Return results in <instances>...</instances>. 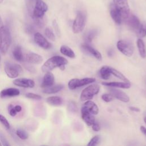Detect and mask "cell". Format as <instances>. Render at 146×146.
<instances>
[{"mask_svg": "<svg viewBox=\"0 0 146 146\" xmlns=\"http://www.w3.org/2000/svg\"><path fill=\"white\" fill-rule=\"evenodd\" d=\"M27 8L30 14L35 20L43 18L48 6L42 0H30Z\"/></svg>", "mask_w": 146, "mask_h": 146, "instance_id": "obj_1", "label": "cell"}, {"mask_svg": "<svg viewBox=\"0 0 146 146\" xmlns=\"http://www.w3.org/2000/svg\"><path fill=\"white\" fill-rule=\"evenodd\" d=\"M68 63V60L64 57L61 56H53L47 59L42 66V71L43 72L51 71L56 67H59L60 70H64L65 66Z\"/></svg>", "mask_w": 146, "mask_h": 146, "instance_id": "obj_2", "label": "cell"}, {"mask_svg": "<svg viewBox=\"0 0 146 146\" xmlns=\"http://www.w3.org/2000/svg\"><path fill=\"white\" fill-rule=\"evenodd\" d=\"M11 39L9 28L3 26L0 27V51L5 54L11 44Z\"/></svg>", "mask_w": 146, "mask_h": 146, "instance_id": "obj_3", "label": "cell"}, {"mask_svg": "<svg viewBox=\"0 0 146 146\" xmlns=\"http://www.w3.org/2000/svg\"><path fill=\"white\" fill-rule=\"evenodd\" d=\"M4 70L7 76L10 78H15L22 72L23 68L18 64L10 62H6L4 64Z\"/></svg>", "mask_w": 146, "mask_h": 146, "instance_id": "obj_4", "label": "cell"}, {"mask_svg": "<svg viewBox=\"0 0 146 146\" xmlns=\"http://www.w3.org/2000/svg\"><path fill=\"white\" fill-rule=\"evenodd\" d=\"M86 22V14L82 11L77 12L76 17L72 24V31L75 34L82 32Z\"/></svg>", "mask_w": 146, "mask_h": 146, "instance_id": "obj_5", "label": "cell"}, {"mask_svg": "<svg viewBox=\"0 0 146 146\" xmlns=\"http://www.w3.org/2000/svg\"><path fill=\"white\" fill-rule=\"evenodd\" d=\"M99 85L96 84L90 85L83 90L80 94V99L82 102L91 100L99 93Z\"/></svg>", "mask_w": 146, "mask_h": 146, "instance_id": "obj_6", "label": "cell"}, {"mask_svg": "<svg viewBox=\"0 0 146 146\" xmlns=\"http://www.w3.org/2000/svg\"><path fill=\"white\" fill-rule=\"evenodd\" d=\"M113 3L121 14L123 21H125L130 14L127 0H113Z\"/></svg>", "mask_w": 146, "mask_h": 146, "instance_id": "obj_7", "label": "cell"}, {"mask_svg": "<svg viewBox=\"0 0 146 146\" xmlns=\"http://www.w3.org/2000/svg\"><path fill=\"white\" fill-rule=\"evenodd\" d=\"M95 82L93 78H85L83 79H72L68 83V87L70 90H75L80 87Z\"/></svg>", "mask_w": 146, "mask_h": 146, "instance_id": "obj_8", "label": "cell"}, {"mask_svg": "<svg viewBox=\"0 0 146 146\" xmlns=\"http://www.w3.org/2000/svg\"><path fill=\"white\" fill-rule=\"evenodd\" d=\"M117 48L124 55L131 56L133 52L132 46L128 42L123 40H120L117 42Z\"/></svg>", "mask_w": 146, "mask_h": 146, "instance_id": "obj_9", "label": "cell"}, {"mask_svg": "<svg viewBox=\"0 0 146 146\" xmlns=\"http://www.w3.org/2000/svg\"><path fill=\"white\" fill-rule=\"evenodd\" d=\"M81 112H87L96 115L99 112V108L94 102L88 100L82 107Z\"/></svg>", "mask_w": 146, "mask_h": 146, "instance_id": "obj_10", "label": "cell"}, {"mask_svg": "<svg viewBox=\"0 0 146 146\" xmlns=\"http://www.w3.org/2000/svg\"><path fill=\"white\" fill-rule=\"evenodd\" d=\"M34 39L35 43L43 49L47 50L51 47V44L39 33L34 34Z\"/></svg>", "mask_w": 146, "mask_h": 146, "instance_id": "obj_11", "label": "cell"}, {"mask_svg": "<svg viewBox=\"0 0 146 146\" xmlns=\"http://www.w3.org/2000/svg\"><path fill=\"white\" fill-rule=\"evenodd\" d=\"M109 91L110 92V94L113 96V98H115L123 102L127 103L129 102V98L128 95L124 92L119 89L113 88H109Z\"/></svg>", "mask_w": 146, "mask_h": 146, "instance_id": "obj_12", "label": "cell"}, {"mask_svg": "<svg viewBox=\"0 0 146 146\" xmlns=\"http://www.w3.org/2000/svg\"><path fill=\"white\" fill-rule=\"evenodd\" d=\"M14 85L23 88H33L35 82L33 80L27 78H18L13 81Z\"/></svg>", "mask_w": 146, "mask_h": 146, "instance_id": "obj_13", "label": "cell"}, {"mask_svg": "<svg viewBox=\"0 0 146 146\" xmlns=\"http://www.w3.org/2000/svg\"><path fill=\"white\" fill-rule=\"evenodd\" d=\"M128 26L133 30L137 31L139 28L141 23L138 18L133 14H129L128 17L125 21Z\"/></svg>", "mask_w": 146, "mask_h": 146, "instance_id": "obj_14", "label": "cell"}, {"mask_svg": "<svg viewBox=\"0 0 146 146\" xmlns=\"http://www.w3.org/2000/svg\"><path fill=\"white\" fill-rule=\"evenodd\" d=\"M110 14L112 18L116 23L120 25L121 24L122 21H123L121 13L117 9V8L115 7L113 3L111 4L110 6Z\"/></svg>", "mask_w": 146, "mask_h": 146, "instance_id": "obj_15", "label": "cell"}, {"mask_svg": "<svg viewBox=\"0 0 146 146\" xmlns=\"http://www.w3.org/2000/svg\"><path fill=\"white\" fill-rule=\"evenodd\" d=\"M81 47L83 49V50H84L87 53L90 54L92 56L95 57L98 60H102V55L100 53V52L98 51L95 48L91 47V46L88 45L87 43H84V44H82Z\"/></svg>", "mask_w": 146, "mask_h": 146, "instance_id": "obj_16", "label": "cell"}, {"mask_svg": "<svg viewBox=\"0 0 146 146\" xmlns=\"http://www.w3.org/2000/svg\"><path fill=\"white\" fill-rule=\"evenodd\" d=\"M25 60L31 64H40L43 62V58L39 54L34 52H30L26 55Z\"/></svg>", "mask_w": 146, "mask_h": 146, "instance_id": "obj_17", "label": "cell"}, {"mask_svg": "<svg viewBox=\"0 0 146 146\" xmlns=\"http://www.w3.org/2000/svg\"><path fill=\"white\" fill-rule=\"evenodd\" d=\"M54 82L55 78L53 74L51 73V71H48L44 74L40 87L42 88H47L52 86Z\"/></svg>", "mask_w": 146, "mask_h": 146, "instance_id": "obj_18", "label": "cell"}, {"mask_svg": "<svg viewBox=\"0 0 146 146\" xmlns=\"http://www.w3.org/2000/svg\"><path fill=\"white\" fill-rule=\"evenodd\" d=\"M20 94V91L16 88H7L2 90L0 92L1 98L14 97L18 96Z\"/></svg>", "mask_w": 146, "mask_h": 146, "instance_id": "obj_19", "label": "cell"}, {"mask_svg": "<svg viewBox=\"0 0 146 146\" xmlns=\"http://www.w3.org/2000/svg\"><path fill=\"white\" fill-rule=\"evenodd\" d=\"M102 84L104 86L110 87H116V88H125V89L129 88L131 87V84L129 82H102Z\"/></svg>", "mask_w": 146, "mask_h": 146, "instance_id": "obj_20", "label": "cell"}, {"mask_svg": "<svg viewBox=\"0 0 146 146\" xmlns=\"http://www.w3.org/2000/svg\"><path fill=\"white\" fill-rule=\"evenodd\" d=\"M63 88H64V86L62 84H58L55 86L52 85L50 87L44 88V89L42 90V92L46 94H55L59 92L60 91L63 90Z\"/></svg>", "mask_w": 146, "mask_h": 146, "instance_id": "obj_21", "label": "cell"}, {"mask_svg": "<svg viewBox=\"0 0 146 146\" xmlns=\"http://www.w3.org/2000/svg\"><path fill=\"white\" fill-rule=\"evenodd\" d=\"M81 113L83 120L86 123L87 125L91 126L95 122L94 115L87 112H81Z\"/></svg>", "mask_w": 146, "mask_h": 146, "instance_id": "obj_22", "label": "cell"}, {"mask_svg": "<svg viewBox=\"0 0 146 146\" xmlns=\"http://www.w3.org/2000/svg\"><path fill=\"white\" fill-rule=\"evenodd\" d=\"M137 47L140 56L144 59L146 58V47L144 41L139 38L137 40Z\"/></svg>", "mask_w": 146, "mask_h": 146, "instance_id": "obj_23", "label": "cell"}, {"mask_svg": "<svg viewBox=\"0 0 146 146\" xmlns=\"http://www.w3.org/2000/svg\"><path fill=\"white\" fill-rule=\"evenodd\" d=\"M46 101L50 105L55 106H59L62 104L63 103V99L60 97L57 96L48 97L46 99Z\"/></svg>", "mask_w": 146, "mask_h": 146, "instance_id": "obj_24", "label": "cell"}, {"mask_svg": "<svg viewBox=\"0 0 146 146\" xmlns=\"http://www.w3.org/2000/svg\"><path fill=\"white\" fill-rule=\"evenodd\" d=\"M60 51L62 54L70 58H74L75 57V54L73 50L67 46H62L60 48Z\"/></svg>", "mask_w": 146, "mask_h": 146, "instance_id": "obj_25", "label": "cell"}, {"mask_svg": "<svg viewBox=\"0 0 146 146\" xmlns=\"http://www.w3.org/2000/svg\"><path fill=\"white\" fill-rule=\"evenodd\" d=\"M13 55L14 58L16 60L19 62L23 60V56L22 51V48L20 46H17L14 47L13 51Z\"/></svg>", "mask_w": 146, "mask_h": 146, "instance_id": "obj_26", "label": "cell"}, {"mask_svg": "<svg viewBox=\"0 0 146 146\" xmlns=\"http://www.w3.org/2000/svg\"><path fill=\"white\" fill-rule=\"evenodd\" d=\"M109 70H110L111 75H113V76H115V77L117 78L118 79L123 80V82H129L128 79L121 72H120L116 69L109 66Z\"/></svg>", "mask_w": 146, "mask_h": 146, "instance_id": "obj_27", "label": "cell"}, {"mask_svg": "<svg viewBox=\"0 0 146 146\" xmlns=\"http://www.w3.org/2000/svg\"><path fill=\"white\" fill-rule=\"evenodd\" d=\"M100 77L104 80H107L111 76V74L109 70V66H103L99 71Z\"/></svg>", "mask_w": 146, "mask_h": 146, "instance_id": "obj_28", "label": "cell"}, {"mask_svg": "<svg viewBox=\"0 0 146 146\" xmlns=\"http://www.w3.org/2000/svg\"><path fill=\"white\" fill-rule=\"evenodd\" d=\"M137 34L138 36L140 38H143L146 36V23H141L139 28L137 30Z\"/></svg>", "mask_w": 146, "mask_h": 146, "instance_id": "obj_29", "label": "cell"}, {"mask_svg": "<svg viewBox=\"0 0 146 146\" xmlns=\"http://www.w3.org/2000/svg\"><path fill=\"white\" fill-rule=\"evenodd\" d=\"M97 33H98V31L96 30H92L88 31L85 36V40L87 42H91L93 39L97 35Z\"/></svg>", "mask_w": 146, "mask_h": 146, "instance_id": "obj_30", "label": "cell"}, {"mask_svg": "<svg viewBox=\"0 0 146 146\" xmlns=\"http://www.w3.org/2000/svg\"><path fill=\"white\" fill-rule=\"evenodd\" d=\"M44 34L46 36L51 40L52 41H55V34L52 30V29L50 27H47L45 29L44 31Z\"/></svg>", "mask_w": 146, "mask_h": 146, "instance_id": "obj_31", "label": "cell"}, {"mask_svg": "<svg viewBox=\"0 0 146 146\" xmlns=\"http://www.w3.org/2000/svg\"><path fill=\"white\" fill-rule=\"evenodd\" d=\"M16 134L19 138L22 140H26L29 137L28 133L23 129H18L16 131Z\"/></svg>", "mask_w": 146, "mask_h": 146, "instance_id": "obj_32", "label": "cell"}, {"mask_svg": "<svg viewBox=\"0 0 146 146\" xmlns=\"http://www.w3.org/2000/svg\"><path fill=\"white\" fill-rule=\"evenodd\" d=\"M101 138L99 135H96L94 137H93L88 142L87 144L88 146H95L98 145L99 142L100 141Z\"/></svg>", "mask_w": 146, "mask_h": 146, "instance_id": "obj_33", "label": "cell"}, {"mask_svg": "<svg viewBox=\"0 0 146 146\" xmlns=\"http://www.w3.org/2000/svg\"><path fill=\"white\" fill-rule=\"evenodd\" d=\"M0 122L6 129H10V125L9 122L8 121L7 119L1 114H0Z\"/></svg>", "mask_w": 146, "mask_h": 146, "instance_id": "obj_34", "label": "cell"}, {"mask_svg": "<svg viewBox=\"0 0 146 146\" xmlns=\"http://www.w3.org/2000/svg\"><path fill=\"white\" fill-rule=\"evenodd\" d=\"M68 110L71 112H76L78 111V107L74 102H70L68 104Z\"/></svg>", "mask_w": 146, "mask_h": 146, "instance_id": "obj_35", "label": "cell"}, {"mask_svg": "<svg viewBox=\"0 0 146 146\" xmlns=\"http://www.w3.org/2000/svg\"><path fill=\"white\" fill-rule=\"evenodd\" d=\"M26 97L29 98V99H34V100H40L42 99V97L40 95H38V94H36L34 93H31V92H29L26 94Z\"/></svg>", "mask_w": 146, "mask_h": 146, "instance_id": "obj_36", "label": "cell"}, {"mask_svg": "<svg viewBox=\"0 0 146 146\" xmlns=\"http://www.w3.org/2000/svg\"><path fill=\"white\" fill-rule=\"evenodd\" d=\"M102 99L105 102H110L113 99V96L111 94H104L102 95Z\"/></svg>", "mask_w": 146, "mask_h": 146, "instance_id": "obj_37", "label": "cell"}, {"mask_svg": "<svg viewBox=\"0 0 146 146\" xmlns=\"http://www.w3.org/2000/svg\"><path fill=\"white\" fill-rule=\"evenodd\" d=\"M7 108H8L9 113L10 115L11 116H15L17 115V113H18V112L16 111V110H15L14 106L13 104H9Z\"/></svg>", "mask_w": 146, "mask_h": 146, "instance_id": "obj_38", "label": "cell"}, {"mask_svg": "<svg viewBox=\"0 0 146 146\" xmlns=\"http://www.w3.org/2000/svg\"><path fill=\"white\" fill-rule=\"evenodd\" d=\"M0 141L1 142L2 145L7 146L10 145V143L8 142V140L5 137V135L3 134V133L0 132Z\"/></svg>", "mask_w": 146, "mask_h": 146, "instance_id": "obj_39", "label": "cell"}, {"mask_svg": "<svg viewBox=\"0 0 146 146\" xmlns=\"http://www.w3.org/2000/svg\"><path fill=\"white\" fill-rule=\"evenodd\" d=\"M92 130H94V131H96V132H98V131H99L100 130V125L95 122L92 125Z\"/></svg>", "mask_w": 146, "mask_h": 146, "instance_id": "obj_40", "label": "cell"}, {"mask_svg": "<svg viewBox=\"0 0 146 146\" xmlns=\"http://www.w3.org/2000/svg\"><path fill=\"white\" fill-rule=\"evenodd\" d=\"M129 108L130 109V110L132 111H134V112H140V108H137V107H129Z\"/></svg>", "mask_w": 146, "mask_h": 146, "instance_id": "obj_41", "label": "cell"}, {"mask_svg": "<svg viewBox=\"0 0 146 146\" xmlns=\"http://www.w3.org/2000/svg\"><path fill=\"white\" fill-rule=\"evenodd\" d=\"M140 129L141 132L145 136H146V128H145L144 126H143V125H141Z\"/></svg>", "mask_w": 146, "mask_h": 146, "instance_id": "obj_42", "label": "cell"}, {"mask_svg": "<svg viewBox=\"0 0 146 146\" xmlns=\"http://www.w3.org/2000/svg\"><path fill=\"white\" fill-rule=\"evenodd\" d=\"M14 108L17 112H19L22 111V107L19 105H16L14 106Z\"/></svg>", "mask_w": 146, "mask_h": 146, "instance_id": "obj_43", "label": "cell"}, {"mask_svg": "<svg viewBox=\"0 0 146 146\" xmlns=\"http://www.w3.org/2000/svg\"><path fill=\"white\" fill-rule=\"evenodd\" d=\"M26 68L27 70H28L29 71H30V72H35V69L33 67H32L31 66H26Z\"/></svg>", "mask_w": 146, "mask_h": 146, "instance_id": "obj_44", "label": "cell"}, {"mask_svg": "<svg viewBox=\"0 0 146 146\" xmlns=\"http://www.w3.org/2000/svg\"><path fill=\"white\" fill-rule=\"evenodd\" d=\"M144 122H145V124H146V116L144 118Z\"/></svg>", "mask_w": 146, "mask_h": 146, "instance_id": "obj_45", "label": "cell"}, {"mask_svg": "<svg viewBox=\"0 0 146 146\" xmlns=\"http://www.w3.org/2000/svg\"><path fill=\"white\" fill-rule=\"evenodd\" d=\"M1 145H2V144H1V141H0V146Z\"/></svg>", "mask_w": 146, "mask_h": 146, "instance_id": "obj_46", "label": "cell"}]
</instances>
